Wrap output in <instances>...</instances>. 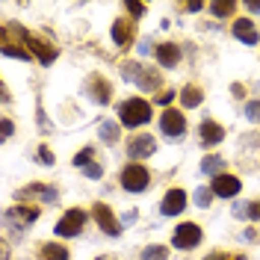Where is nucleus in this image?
I'll return each instance as SVG.
<instances>
[{
	"instance_id": "nucleus-1",
	"label": "nucleus",
	"mask_w": 260,
	"mask_h": 260,
	"mask_svg": "<svg viewBox=\"0 0 260 260\" xmlns=\"http://www.w3.org/2000/svg\"><path fill=\"white\" fill-rule=\"evenodd\" d=\"M118 115H121L124 127H139V124L151 121V104L142 101V98H130V101H124L118 107Z\"/></svg>"
},
{
	"instance_id": "nucleus-2",
	"label": "nucleus",
	"mask_w": 260,
	"mask_h": 260,
	"mask_svg": "<svg viewBox=\"0 0 260 260\" xmlns=\"http://www.w3.org/2000/svg\"><path fill=\"white\" fill-rule=\"evenodd\" d=\"M121 74L127 80H133L139 89H145V92H154L160 86V74L154 68H142V65H136V62H124V71Z\"/></svg>"
},
{
	"instance_id": "nucleus-3",
	"label": "nucleus",
	"mask_w": 260,
	"mask_h": 260,
	"mask_svg": "<svg viewBox=\"0 0 260 260\" xmlns=\"http://www.w3.org/2000/svg\"><path fill=\"white\" fill-rule=\"evenodd\" d=\"M148 180H151V175H148L145 166H139V162H130L127 169L121 172V186L127 192H142V189H148Z\"/></svg>"
},
{
	"instance_id": "nucleus-4",
	"label": "nucleus",
	"mask_w": 260,
	"mask_h": 260,
	"mask_svg": "<svg viewBox=\"0 0 260 260\" xmlns=\"http://www.w3.org/2000/svg\"><path fill=\"white\" fill-rule=\"evenodd\" d=\"M83 225H86V213L83 210H68L56 222V237H62V240H68V237H77L83 231Z\"/></svg>"
},
{
	"instance_id": "nucleus-5",
	"label": "nucleus",
	"mask_w": 260,
	"mask_h": 260,
	"mask_svg": "<svg viewBox=\"0 0 260 260\" xmlns=\"http://www.w3.org/2000/svg\"><path fill=\"white\" fill-rule=\"evenodd\" d=\"M172 243L175 248H195V245L201 243V228L195 225V222H183V225L175 228V237H172Z\"/></svg>"
},
{
	"instance_id": "nucleus-6",
	"label": "nucleus",
	"mask_w": 260,
	"mask_h": 260,
	"mask_svg": "<svg viewBox=\"0 0 260 260\" xmlns=\"http://www.w3.org/2000/svg\"><path fill=\"white\" fill-rule=\"evenodd\" d=\"M92 216H95V222L101 225V231H104L107 237H118V234H121V225L115 222L113 210H110L107 204H95V207H92Z\"/></svg>"
},
{
	"instance_id": "nucleus-7",
	"label": "nucleus",
	"mask_w": 260,
	"mask_h": 260,
	"mask_svg": "<svg viewBox=\"0 0 260 260\" xmlns=\"http://www.w3.org/2000/svg\"><path fill=\"white\" fill-rule=\"evenodd\" d=\"M21 39L27 42V48H30V53L39 59V62H53L56 59V50L50 48V45H45L42 39H36V36H30L27 30H21Z\"/></svg>"
},
{
	"instance_id": "nucleus-8",
	"label": "nucleus",
	"mask_w": 260,
	"mask_h": 260,
	"mask_svg": "<svg viewBox=\"0 0 260 260\" xmlns=\"http://www.w3.org/2000/svg\"><path fill=\"white\" fill-rule=\"evenodd\" d=\"M160 130L166 133V136H172V139H175V136H180V133L186 130V118H183L178 110H166L162 118H160Z\"/></svg>"
},
{
	"instance_id": "nucleus-9",
	"label": "nucleus",
	"mask_w": 260,
	"mask_h": 260,
	"mask_svg": "<svg viewBox=\"0 0 260 260\" xmlns=\"http://www.w3.org/2000/svg\"><path fill=\"white\" fill-rule=\"evenodd\" d=\"M240 189H243V183H240V178H234V175L213 178V192L222 195V198H234V195H240Z\"/></svg>"
},
{
	"instance_id": "nucleus-10",
	"label": "nucleus",
	"mask_w": 260,
	"mask_h": 260,
	"mask_svg": "<svg viewBox=\"0 0 260 260\" xmlns=\"http://www.w3.org/2000/svg\"><path fill=\"white\" fill-rule=\"evenodd\" d=\"M160 210L166 216H178L180 210H186V192L183 189H169L166 198H162V204H160Z\"/></svg>"
},
{
	"instance_id": "nucleus-11",
	"label": "nucleus",
	"mask_w": 260,
	"mask_h": 260,
	"mask_svg": "<svg viewBox=\"0 0 260 260\" xmlns=\"http://www.w3.org/2000/svg\"><path fill=\"white\" fill-rule=\"evenodd\" d=\"M231 30H234V39H240L243 45H257V27H254V21H248V18H237Z\"/></svg>"
},
{
	"instance_id": "nucleus-12",
	"label": "nucleus",
	"mask_w": 260,
	"mask_h": 260,
	"mask_svg": "<svg viewBox=\"0 0 260 260\" xmlns=\"http://www.w3.org/2000/svg\"><path fill=\"white\" fill-rule=\"evenodd\" d=\"M154 139L151 136H136V139H130L127 145V154L133 157V160H145V157H151L154 154Z\"/></svg>"
},
{
	"instance_id": "nucleus-13",
	"label": "nucleus",
	"mask_w": 260,
	"mask_h": 260,
	"mask_svg": "<svg viewBox=\"0 0 260 260\" xmlns=\"http://www.w3.org/2000/svg\"><path fill=\"white\" fill-rule=\"evenodd\" d=\"M113 39H115V48H130V42H133V27H130L127 18H118L113 24Z\"/></svg>"
},
{
	"instance_id": "nucleus-14",
	"label": "nucleus",
	"mask_w": 260,
	"mask_h": 260,
	"mask_svg": "<svg viewBox=\"0 0 260 260\" xmlns=\"http://www.w3.org/2000/svg\"><path fill=\"white\" fill-rule=\"evenodd\" d=\"M157 59H160L162 68H175V65L180 62V48L175 42H166V45L157 48Z\"/></svg>"
},
{
	"instance_id": "nucleus-15",
	"label": "nucleus",
	"mask_w": 260,
	"mask_h": 260,
	"mask_svg": "<svg viewBox=\"0 0 260 260\" xmlns=\"http://www.w3.org/2000/svg\"><path fill=\"white\" fill-rule=\"evenodd\" d=\"M222 139H225V130L219 127L216 121H204L201 124V145L210 148V145H219Z\"/></svg>"
},
{
	"instance_id": "nucleus-16",
	"label": "nucleus",
	"mask_w": 260,
	"mask_h": 260,
	"mask_svg": "<svg viewBox=\"0 0 260 260\" xmlns=\"http://www.w3.org/2000/svg\"><path fill=\"white\" fill-rule=\"evenodd\" d=\"M6 219L24 228V225H30V222L39 219V210H32V207H12V210H6Z\"/></svg>"
},
{
	"instance_id": "nucleus-17",
	"label": "nucleus",
	"mask_w": 260,
	"mask_h": 260,
	"mask_svg": "<svg viewBox=\"0 0 260 260\" xmlns=\"http://www.w3.org/2000/svg\"><path fill=\"white\" fill-rule=\"evenodd\" d=\"M71 254H68V248L59 243H45L42 248H39V260H68Z\"/></svg>"
},
{
	"instance_id": "nucleus-18",
	"label": "nucleus",
	"mask_w": 260,
	"mask_h": 260,
	"mask_svg": "<svg viewBox=\"0 0 260 260\" xmlns=\"http://www.w3.org/2000/svg\"><path fill=\"white\" fill-rule=\"evenodd\" d=\"M92 95H95L98 104H110V83L104 80V77H92Z\"/></svg>"
},
{
	"instance_id": "nucleus-19",
	"label": "nucleus",
	"mask_w": 260,
	"mask_h": 260,
	"mask_svg": "<svg viewBox=\"0 0 260 260\" xmlns=\"http://www.w3.org/2000/svg\"><path fill=\"white\" fill-rule=\"evenodd\" d=\"M180 101H183V107H198V104H201V89L186 86V89L180 92Z\"/></svg>"
},
{
	"instance_id": "nucleus-20",
	"label": "nucleus",
	"mask_w": 260,
	"mask_h": 260,
	"mask_svg": "<svg viewBox=\"0 0 260 260\" xmlns=\"http://www.w3.org/2000/svg\"><path fill=\"white\" fill-rule=\"evenodd\" d=\"M142 260H169V248L166 245H148L142 251Z\"/></svg>"
},
{
	"instance_id": "nucleus-21",
	"label": "nucleus",
	"mask_w": 260,
	"mask_h": 260,
	"mask_svg": "<svg viewBox=\"0 0 260 260\" xmlns=\"http://www.w3.org/2000/svg\"><path fill=\"white\" fill-rule=\"evenodd\" d=\"M101 139H104L107 145H113L115 139H118V124H115V121H104V124H101Z\"/></svg>"
},
{
	"instance_id": "nucleus-22",
	"label": "nucleus",
	"mask_w": 260,
	"mask_h": 260,
	"mask_svg": "<svg viewBox=\"0 0 260 260\" xmlns=\"http://www.w3.org/2000/svg\"><path fill=\"white\" fill-rule=\"evenodd\" d=\"M234 9H237V3H234V0H225V3H210V12H213V15H219V18L234 15Z\"/></svg>"
},
{
	"instance_id": "nucleus-23",
	"label": "nucleus",
	"mask_w": 260,
	"mask_h": 260,
	"mask_svg": "<svg viewBox=\"0 0 260 260\" xmlns=\"http://www.w3.org/2000/svg\"><path fill=\"white\" fill-rule=\"evenodd\" d=\"M222 166H225V160H222V157H207V160L201 162V172H207V175H216V178H219Z\"/></svg>"
},
{
	"instance_id": "nucleus-24",
	"label": "nucleus",
	"mask_w": 260,
	"mask_h": 260,
	"mask_svg": "<svg viewBox=\"0 0 260 260\" xmlns=\"http://www.w3.org/2000/svg\"><path fill=\"white\" fill-rule=\"evenodd\" d=\"M3 56H15V59H30V50L18 48V45H3Z\"/></svg>"
},
{
	"instance_id": "nucleus-25",
	"label": "nucleus",
	"mask_w": 260,
	"mask_h": 260,
	"mask_svg": "<svg viewBox=\"0 0 260 260\" xmlns=\"http://www.w3.org/2000/svg\"><path fill=\"white\" fill-rule=\"evenodd\" d=\"M89 160H95V148H83L80 154L74 157V166H77V169H86V166H89Z\"/></svg>"
},
{
	"instance_id": "nucleus-26",
	"label": "nucleus",
	"mask_w": 260,
	"mask_h": 260,
	"mask_svg": "<svg viewBox=\"0 0 260 260\" xmlns=\"http://www.w3.org/2000/svg\"><path fill=\"white\" fill-rule=\"evenodd\" d=\"M213 189H207V186H201V189H198V192H195V204H198V207H210V201H213Z\"/></svg>"
},
{
	"instance_id": "nucleus-27",
	"label": "nucleus",
	"mask_w": 260,
	"mask_h": 260,
	"mask_svg": "<svg viewBox=\"0 0 260 260\" xmlns=\"http://www.w3.org/2000/svg\"><path fill=\"white\" fill-rule=\"evenodd\" d=\"M245 115H248L251 121H260V101H251V104L245 107Z\"/></svg>"
},
{
	"instance_id": "nucleus-28",
	"label": "nucleus",
	"mask_w": 260,
	"mask_h": 260,
	"mask_svg": "<svg viewBox=\"0 0 260 260\" xmlns=\"http://www.w3.org/2000/svg\"><path fill=\"white\" fill-rule=\"evenodd\" d=\"M124 6H127V12L130 15H145V3H133V0H127V3H124Z\"/></svg>"
},
{
	"instance_id": "nucleus-29",
	"label": "nucleus",
	"mask_w": 260,
	"mask_h": 260,
	"mask_svg": "<svg viewBox=\"0 0 260 260\" xmlns=\"http://www.w3.org/2000/svg\"><path fill=\"white\" fill-rule=\"evenodd\" d=\"M39 160L45 162V166H53V151H50V148H39Z\"/></svg>"
},
{
	"instance_id": "nucleus-30",
	"label": "nucleus",
	"mask_w": 260,
	"mask_h": 260,
	"mask_svg": "<svg viewBox=\"0 0 260 260\" xmlns=\"http://www.w3.org/2000/svg\"><path fill=\"white\" fill-rule=\"evenodd\" d=\"M83 172H86L89 178H101V175H104V172H101V166H95V162H92V166H86Z\"/></svg>"
},
{
	"instance_id": "nucleus-31",
	"label": "nucleus",
	"mask_w": 260,
	"mask_h": 260,
	"mask_svg": "<svg viewBox=\"0 0 260 260\" xmlns=\"http://www.w3.org/2000/svg\"><path fill=\"white\" fill-rule=\"evenodd\" d=\"M172 98H175V92H160L157 95V104H172Z\"/></svg>"
},
{
	"instance_id": "nucleus-32",
	"label": "nucleus",
	"mask_w": 260,
	"mask_h": 260,
	"mask_svg": "<svg viewBox=\"0 0 260 260\" xmlns=\"http://www.w3.org/2000/svg\"><path fill=\"white\" fill-rule=\"evenodd\" d=\"M12 121H9V118H3V139H9V136H12Z\"/></svg>"
},
{
	"instance_id": "nucleus-33",
	"label": "nucleus",
	"mask_w": 260,
	"mask_h": 260,
	"mask_svg": "<svg viewBox=\"0 0 260 260\" xmlns=\"http://www.w3.org/2000/svg\"><path fill=\"white\" fill-rule=\"evenodd\" d=\"M204 260H234V257H228V254H222V251H216V254H210V257H204Z\"/></svg>"
},
{
	"instance_id": "nucleus-34",
	"label": "nucleus",
	"mask_w": 260,
	"mask_h": 260,
	"mask_svg": "<svg viewBox=\"0 0 260 260\" xmlns=\"http://www.w3.org/2000/svg\"><path fill=\"white\" fill-rule=\"evenodd\" d=\"M231 92H234V98H243V95H245V92H243V86H240V83H237V86H234Z\"/></svg>"
},
{
	"instance_id": "nucleus-35",
	"label": "nucleus",
	"mask_w": 260,
	"mask_h": 260,
	"mask_svg": "<svg viewBox=\"0 0 260 260\" xmlns=\"http://www.w3.org/2000/svg\"><path fill=\"white\" fill-rule=\"evenodd\" d=\"M248 9H251V12H260V3L257 0H248Z\"/></svg>"
}]
</instances>
